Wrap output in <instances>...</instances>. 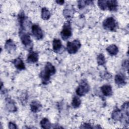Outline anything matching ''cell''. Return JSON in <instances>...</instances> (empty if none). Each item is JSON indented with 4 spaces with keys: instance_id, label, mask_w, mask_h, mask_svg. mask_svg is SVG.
Listing matches in <instances>:
<instances>
[{
    "instance_id": "15",
    "label": "cell",
    "mask_w": 129,
    "mask_h": 129,
    "mask_svg": "<svg viewBox=\"0 0 129 129\" xmlns=\"http://www.w3.org/2000/svg\"><path fill=\"white\" fill-rule=\"evenodd\" d=\"M41 107V104L37 100L32 101L30 104L31 110L33 112H36L38 111L40 109Z\"/></svg>"
},
{
    "instance_id": "19",
    "label": "cell",
    "mask_w": 129,
    "mask_h": 129,
    "mask_svg": "<svg viewBox=\"0 0 129 129\" xmlns=\"http://www.w3.org/2000/svg\"><path fill=\"white\" fill-rule=\"evenodd\" d=\"M50 17V13L46 8H43L41 10V17L44 20H47Z\"/></svg>"
},
{
    "instance_id": "10",
    "label": "cell",
    "mask_w": 129,
    "mask_h": 129,
    "mask_svg": "<svg viewBox=\"0 0 129 129\" xmlns=\"http://www.w3.org/2000/svg\"><path fill=\"white\" fill-rule=\"evenodd\" d=\"M5 47L8 52L11 53L12 52L16 50V45L12 40L9 39L7 40L5 43Z\"/></svg>"
},
{
    "instance_id": "18",
    "label": "cell",
    "mask_w": 129,
    "mask_h": 129,
    "mask_svg": "<svg viewBox=\"0 0 129 129\" xmlns=\"http://www.w3.org/2000/svg\"><path fill=\"white\" fill-rule=\"evenodd\" d=\"M7 107L8 109L11 112H15L16 111V107L14 104V102L13 100L8 99L7 100Z\"/></svg>"
},
{
    "instance_id": "27",
    "label": "cell",
    "mask_w": 129,
    "mask_h": 129,
    "mask_svg": "<svg viewBox=\"0 0 129 129\" xmlns=\"http://www.w3.org/2000/svg\"><path fill=\"white\" fill-rule=\"evenodd\" d=\"M56 2L58 4H59V5H62L64 3V1H56Z\"/></svg>"
},
{
    "instance_id": "16",
    "label": "cell",
    "mask_w": 129,
    "mask_h": 129,
    "mask_svg": "<svg viewBox=\"0 0 129 129\" xmlns=\"http://www.w3.org/2000/svg\"><path fill=\"white\" fill-rule=\"evenodd\" d=\"M106 50L111 55H115L117 53L118 49L115 44H111L107 47Z\"/></svg>"
},
{
    "instance_id": "1",
    "label": "cell",
    "mask_w": 129,
    "mask_h": 129,
    "mask_svg": "<svg viewBox=\"0 0 129 129\" xmlns=\"http://www.w3.org/2000/svg\"><path fill=\"white\" fill-rule=\"evenodd\" d=\"M56 72L55 67L50 62H47L45 64V68L40 74V77L41 79L42 82L44 85L48 83L51 76L54 75Z\"/></svg>"
},
{
    "instance_id": "9",
    "label": "cell",
    "mask_w": 129,
    "mask_h": 129,
    "mask_svg": "<svg viewBox=\"0 0 129 129\" xmlns=\"http://www.w3.org/2000/svg\"><path fill=\"white\" fill-rule=\"evenodd\" d=\"M115 82L118 86H123L126 84V79L122 74H117L115 77Z\"/></svg>"
},
{
    "instance_id": "2",
    "label": "cell",
    "mask_w": 129,
    "mask_h": 129,
    "mask_svg": "<svg viewBox=\"0 0 129 129\" xmlns=\"http://www.w3.org/2000/svg\"><path fill=\"white\" fill-rule=\"evenodd\" d=\"M117 23L113 17H108L103 22V28L107 30L113 31L117 28Z\"/></svg>"
},
{
    "instance_id": "20",
    "label": "cell",
    "mask_w": 129,
    "mask_h": 129,
    "mask_svg": "<svg viewBox=\"0 0 129 129\" xmlns=\"http://www.w3.org/2000/svg\"><path fill=\"white\" fill-rule=\"evenodd\" d=\"M81 104V101L80 99L78 97L74 96L73 98L72 102V106L74 108H76L79 107L80 106Z\"/></svg>"
},
{
    "instance_id": "4",
    "label": "cell",
    "mask_w": 129,
    "mask_h": 129,
    "mask_svg": "<svg viewBox=\"0 0 129 129\" xmlns=\"http://www.w3.org/2000/svg\"><path fill=\"white\" fill-rule=\"evenodd\" d=\"M61 38L63 40H66L70 38L72 34V28L71 26V23L70 22H67L64 24L63 28L60 33Z\"/></svg>"
},
{
    "instance_id": "24",
    "label": "cell",
    "mask_w": 129,
    "mask_h": 129,
    "mask_svg": "<svg viewBox=\"0 0 129 129\" xmlns=\"http://www.w3.org/2000/svg\"><path fill=\"white\" fill-rule=\"evenodd\" d=\"M98 5L99 8L103 10H105L107 9L106 1H99L98 2Z\"/></svg>"
},
{
    "instance_id": "14",
    "label": "cell",
    "mask_w": 129,
    "mask_h": 129,
    "mask_svg": "<svg viewBox=\"0 0 129 129\" xmlns=\"http://www.w3.org/2000/svg\"><path fill=\"white\" fill-rule=\"evenodd\" d=\"M52 47L54 51H58L62 48L61 41L58 39H54L52 42Z\"/></svg>"
},
{
    "instance_id": "23",
    "label": "cell",
    "mask_w": 129,
    "mask_h": 129,
    "mask_svg": "<svg viewBox=\"0 0 129 129\" xmlns=\"http://www.w3.org/2000/svg\"><path fill=\"white\" fill-rule=\"evenodd\" d=\"M93 3L92 1H78V6L80 9H82L84 8L86 5H88L89 4H91Z\"/></svg>"
},
{
    "instance_id": "8",
    "label": "cell",
    "mask_w": 129,
    "mask_h": 129,
    "mask_svg": "<svg viewBox=\"0 0 129 129\" xmlns=\"http://www.w3.org/2000/svg\"><path fill=\"white\" fill-rule=\"evenodd\" d=\"M39 55L37 52L35 51H31L28 54L27 61L29 63H35L38 60Z\"/></svg>"
},
{
    "instance_id": "21",
    "label": "cell",
    "mask_w": 129,
    "mask_h": 129,
    "mask_svg": "<svg viewBox=\"0 0 129 129\" xmlns=\"http://www.w3.org/2000/svg\"><path fill=\"white\" fill-rule=\"evenodd\" d=\"M40 125L43 128H49L51 127V123L48 119L44 118L40 121Z\"/></svg>"
},
{
    "instance_id": "17",
    "label": "cell",
    "mask_w": 129,
    "mask_h": 129,
    "mask_svg": "<svg viewBox=\"0 0 129 129\" xmlns=\"http://www.w3.org/2000/svg\"><path fill=\"white\" fill-rule=\"evenodd\" d=\"M112 117L113 119L116 120H121L122 117V114L121 111L118 109H115L112 113Z\"/></svg>"
},
{
    "instance_id": "7",
    "label": "cell",
    "mask_w": 129,
    "mask_h": 129,
    "mask_svg": "<svg viewBox=\"0 0 129 129\" xmlns=\"http://www.w3.org/2000/svg\"><path fill=\"white\" fill-rule=\"evenodd\" d=\"M20 33V38L22 43L25 46H28L32 44V41L30 38V36L28 33H25L23 32Z\"/></svg>"
},
{
    "instance_id": "25",
    "label": "cell",
    "mask_w": 129,
    "mask_h": 129,
    "mask_svg": "<svg viewBox=\"0 0 129 129\" xmlns=\"http://www.w3.org/2000/svg\"><path fill=\"white\" fill-rule=\"evenodd\" d=\"M9 127L10 128H17V126H16V125L15 124H14V123L11 122L9 123Z\"/></svg>"
},
{
    "instance_id": "13",
    "label": "cell",
    "mask_w": 129,
    "mask_h": 129,
    "mask_svg": "<svg viewBox=\"0 0 129 129\" xmlns=\"http://www.w3.org/2000/svg\"><path fill=\"white\" fill-rule=\"evenodd\" d=\"M13 62L14 64L15 67L18 70H22L25 69V66L23 60L19 57L14 59Z\"/></svg>"
},
{
    "instance_id": "6",
    "label": "cell",
    "mask_w": 129,
    "mask_h": 129,
    "mask_svg": "<svg viewBox=\"0 0 129 129\" xmlns=\"http://www.w3.org/2000/svg\"><path fill=\"white\" fill-rule=\"evenodd\" d=\"M32 35L37 40H40L43 37V33L41 28L36 24L32 25L31 27Z\"/></svg>"
},
{
    "instance_id": "12",
    "label": "cell",
    "mask_w": 129,
    "mask_h": 129,
    "mask_svg": "<svg viewBox=\"0 0 129 129\" xmlns=\"http://www.w3.org/2000/svg\"><path fill=\"white\" fill-rule=\"evenodd\" d=\"M101 90L104 95L109 96L112 95V88L109 85H104L101 87Z\"/></svg>"
},
{
    "instance_id": "3",
    "label": "cell",
    "mask_w": 129,
    "mask_h": 129,
    "mask_svg": "<svg viewBox=\"0 0 129 129\" xmlns=\"http://www.w3.org/2000/svg\"><path fill=\"white\" fill-rule=\"evenodd\" d=\"M81 46L80 41L78 39L74 40L72 42H68L67 45L68 52L70 54H74L76 53Z\"/></svg>"
},
{
    "instance_id": "22",
    "label": "cell",
    "mask_w": 129,
    "mask_h": 129,
    "mask_svg": "<svg viewBox=\"0 0 129 129\" xmlns=\"http://www.w3.org/2000/svg\"><path fill=\"white\" fill-rule=\"evenodd\" d=\"M97 60V63L99 65H103L105 62V58L102 54H100L98 55Z\"/></svg>"
},
{
    "instance_id": "11",
    "label": "cell",
    "mask_w": 129,
    "mask_h": 129,
    "mask_svg": "<svg viewBox=\"0 0 129 129\" xmlns=\"http://www.w3.org/2000/svg\"><path fill=\"white\" fill-rule=\"evenodd\" d=\"M107 8L110 11H116L117 9V2L114 0L106 1Z\"/></svg>"
},
{
    "instance_id": "5",
    "label": "cell",
    "mask_w": 129,
    "mask_h": 129,
    "mask_svg": "<svg viewBox=\"0 0 129 129\" xmlns=\"http://www.w3.org/2000/svg\"><path fill=\"white\" fill-rule=\"evenodd\" d=\"M89 91V86L86 81H82L76 89V93L78 96L85 95Z\"/></svg>"
},
{
    "instance_id": "26",
    "label": "cell",
    "mask_w": 129,
    "mask_h": 129,
    "mask_svg": "<svg viewBox=\"0 0 129 129\" xmlns=\"http://www.w3.org/2000/svg\"><path fill=\"white\" fill-rule=\"evenodd\" d=\"M83 126H81V128H92V127L90 125V124L89 123H85L84 124L82 125Z\"/></svg>"
}]
</instances>
